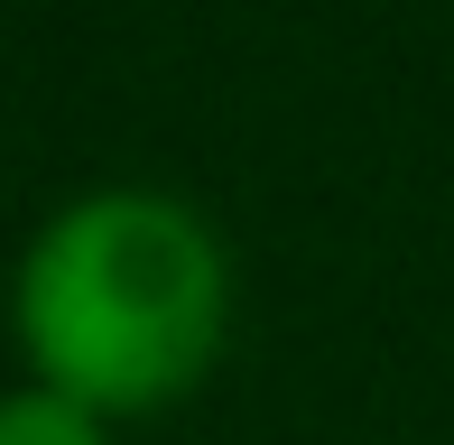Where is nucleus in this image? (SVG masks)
<instances>
[{
	"label": "nucleus",
	"mask_w": 454,
	"mask_h": 445,
	"mask_svg": "<svg viewBox=\"0 0 454 445\" xmlns=\"http://www.w3.org/2000/svg\"><path fill=\"white\" fill-rule=\"evenodd\" d=\"M10 325L28 380L84 399L93 418H149L223 362L232 260L185 195L102 186L37 222L19 251Z\"/></svg>",
	"instance_id": "1"
},
{
	"label": "nucleus",
	"mask_w": 454,
	"mask_h": 445,
	"mask_svg": "<svg viewBox=\"0 0 454 445\" xmlns=\"http://www.w3.org/2000/svg\"><path fill=\"white\" fill-rule=\"evenodd\" d=\"M102 427H112V418H93L84 399L47 390V380H28V390L0 399V445H112Z\"/></svg>",
	"instance_id": "2"
}]
</instances>
